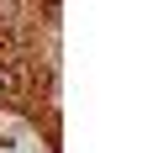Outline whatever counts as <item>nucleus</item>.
<instances>
[{
	"mask_svg": "<svg viewBox=\"0 0 158 153\" xmlns=\"http://www.w3.org/2000/svg\"><path fill=\"white\" fill-rule=\"evenodd\" d=\"M0 90H27V58H0Z\"/></svg>",
	"mask_w": 158,
	"mask_h": 153,
	"instance_id": "f257e3e1",
	"label": "nucleus"
}]
</instances>
